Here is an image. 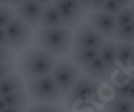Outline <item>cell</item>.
Here are the masks:
<instances>
[{"label":"cell","instance_id":"1","mask_svg":"<svg viewBox=\"0 0 134 112\" xmlns=\"http://www.w3.org/2000/svg\"><path fill=\"white\" fill-rule=\"evenodd\" d=\"M57 58L36 45L22 51L17 60V68L25 81L51 75L57 64Z\"/></svg>","mask_w":134,"mask_h":112},{"label":"cell","instance_id":"2","mask_svg":"<svg viewBox=\"0 0 134 112\" xmlns=\"http://www.w3.org/2000/svg\"><path fill=\"white\" fill-rule=\"evenodd\" d=\"M74 30L69 27L37 28L34 33V45L40 47L57 58L68 56L72 47Z\"/></svg>","mask_w":134,"mask_h":112},{"label":"cell","instance_id":"3","mask_svg":"<svg viewBox=\"0 0 134 112\" xmlns=\"http://www.w3.org/2000/svg\"><path fill=\"white\" fill-rule=\"evenodd\" d=\"M25 89L33 103L62 104L64 101V95L57 87L51 75L28 80Z\"/></svg>","mask_w":134,"mask_h":112},{"label":"cell","instance_id":"4","mask_svg":"<svg viewBox=\"0 0 134 112\" xmlns=\"http://www.w3.org/2000/svg\"><path fill=\"white\" fill-rule=\"evenodd\" d=\"M51 76L59 88L62 94L65 97L72 88L76 81L81 76V69L74 63L70 57H60L53 69Z\"/></svg>","mask_w":134,"mask_h":112},{"label":"cell","instance_id":"5","mask_svg":"<svg viewBox=\"0 0 134 112\" xmlns=\"http://www.w3.org/2000/svg\"><path fill=\"white\" fill-rule=\"evenodd\" d=\"M9 40V47L13 52H22L34 40V31L33 28L16 15L10 23L5 27Z\"/></svg>","mask_w":134,"mask_h":112},{"label":"cell","instance_id":"6","mask_svg":"<svg viewBox=\"0 0 134 112\" xmlns=\"http://www.w3.org/2000/svg\"><path fill=\"white\" fill-rule=\"evenodd\" d=\"M99 88V82L94 81L86 75H81L69 93L64 97V104L68 109H72L76 104L87 103L96 94Z\"/></svg>","mask_w":134,"mask_h":112},{"label":"cell","instance_id":"7","mask_svg":"<svg viewBox=\"0 0 134 112\" xmlns=\"http://www.w3.org/2000/svg\"><path fill=\"white\" fill-rule=\"evenodd\" d=\"M106 37L92 28L88 23L77 25L72 35V46L83 48H100L105 44Z\"/></svg>","mask_w":134,"mask_h":112},{"label":"cell","instance_id":"8","mask_svg":"<svg viewBox=\"0 0 134 112\" xmlns=\"http://www.w3.org/2000/svg\"><path fill=\"white\" fill-rule=\"evenodd\" d=\"M87 23L94 28L98 33L105 36L106 39H111L115 35V31L117 29V21L116 16L109 15L103 12L100 10L97 11H91L87 16Z\"/></svg>","mask_w":134,"mask_h":112},{"label":"cell","instance_id":"9","mask_svg":"<svg viewBox=\"0 0 134 112\" xmlns=\"http://www.w3.org/2000/svg\"><path fill=\"white\" fill-rule=\"evenodd\" d=\"M46 5L39 3L37 0H25L18 6H16L15 12L21 19H23L33 29L39 28V22Z\"/></svg>","mask_w":134,"mask_h":112},{"label":"cell","instance_id":"10","mask_svg":"<svg viewBox=\"0 0 134 112\" xmlns=\"http://www.w3.org/2000/svg\"><path fill=\"white\" fill-rule=\"evenodd\" d=\"M111 71L112 70L108 66V64L104 62L100 56L97 57L94 60H92L86 68L82 69L83 75H86L97 82L108 81L111 76Z\"/></svg>","mask_w":134,"mask_h":112},{"label":"cell","instance_id":"11","mask_svg":"<svg viewBox=\"0 0 134 112\" xmlns=\"http://www.w3.org/2000/svg\"><path fill=\"white\" fill-rule=\"evenodd\" d=\"M69 54H70V58L74 60L75 64L82 70L92 60L99 57V48H83V47L72 46Z\"/></svg>","mask_w":134,"mask_h":112},{"label":"cell","instance_id":"12","mask_svg":"<svg viewBox=\"0 0 134 112\" xmlns=\"http://www.w3.org/2000/svg\"><path fill=\"white\" fill-rule=\"evenodd\" d=\"M25 84H27V82H25L24 77L21 75V72H12L11 75L6 76L0 81V97L11 94L13 92H17V90L24 89Z\"/></svg>","mask_w":134,"mask_h":112},{"label":"cell","instance_id":"13","mask_svg":"<svg viewBox=\"0 0 134 112\" xmlns=\"http://www.w3.org/2000/svg\"><path fill=\"white\" fill-rule=\"evenodd\" d=\"M63 25H65L64 21L56 6L53 4L46 5L39 22V28H53V27H63Z\"/></svg>","mask_w":134,"mask_h":112},{"label":"cell","instance_id":"14","mask_svg":"<svg viewBox=\"0 0 134 112\" xmlns=\"http://www.w3.org/2000/svg\"><path fill=\"white\" fill-rule=\"evenodd\" d=\"M52 4L56 6V9L58 10L59 15L62 16L65 27H69V28H76L77 25L81 24L83 18H81L79 15H76L71 9H69V6L64 3V0H53Z\"/></svg>","mask_w":134,"mask_h":112},{"label":"cell","instance_id":"15","mask_svg":"<svg viewBox=\"0 0 134 112\" xmlns=\"http://www.w3.org/2000/svg\"><path fill=\"white\" fill-rule=\"evenodd\" d=\"M99 56L108 64L111 70L117 66V57H119V44L115 40H108L99 48Z\"/></svg>","mask_w":134,"mask_h":112},{"label":"cell","instance_id":"16","mask_svg":"<svg viewBox=\"0 0 134 112\" xmlns=\"http://www.w3.org/2000/svg\"><path fill=\"white\" fill-rule=\"evenodd\" d=\"M117 63L127 70L134 68V42H119Z\"/></svg>","mask_w":134,"mask_h":112},{"label":"cell","instance_id":"17","mask_svg":"<svg viewBox=\"0 0 134 112\" xmlns=\"http://www.w3.org/2000/svg\"><path fill=\"white\" fill-rule=\"evenodd\" d=\"M102 112H134V103L128 99L115 98L106 104Z\"/></svg>","mask_w":134,"mask_h":112},{"label":"cell","instance_id":"18","mask_svg":"<svg viewBox=\"0 0 134 112\" xmlns=\"http://www.w3.org/2000/svg\"><path fill=\"white\" fill-rule=\"evenodd\" d=\"M3 98L6 101L7 106H29V103L31 101L25 88L13 92L11 94H7V95H4Z\"/></svg>","mask_w":134,"mask_h":112},{"label":"cell","instance_id":"19","mask_svg":"<svg viewBox=\"0 0 134 112\" xmlns=\"http://www.w3.org/2000/svg\"><path fill=\"white\" fill-rule=\"evenodd\" d=\"M114 39L119 42H134V31L132 24L117 27Z\"/></svg>","mask_w":134,"mask_h":112},{"label":"cell","instance_id":"20","mask_svg":"<svg viewBox=\"0 0 134 112\" xmlns=\"http://www.w3.org/2000/svg\"><path fill=\"white\" fill-rule=\"evenodd\" d=\"M28 112H63V107L60 104L33 103L29 105Z\"/></svg>","mask_w":134,"mask_h":112},{"label":"cell","instance_id":"21","mask_svg":"<svg viewBox=\"0 0 134 112\" xmlns=\"http://www.w3.org/2000/svg\"><path fill=\"white\" fill-rule=\"evenodd\" d=\"M16 16L15 10L9 5H0V28H5L10 21Z\"/></svg>","mask_w":134,"mask_h":112},{"label":"cell","instance_id":"22","mask_svg":"<svg viewBox=\"0 0 134 112\" xmlns=\"http://www.w3.org/2000/svg\"><path fill=\"white\" fill-rule=\"evenodd\" d=\"M132 86L131 77H126V80H121L119 82V84L116 86L115 89V95L116 98L120 99H128V93H129V88Z\"/></svg>","mask_w":134,"mask_h":112},{"label":"cell","instance_id":"23","mask_svg":"<svg viewBox=\"0 0 134 112\" xmlns=\"http://www.w3.org/2000/svg\"><path fill=\"white\" fill-rule=\"evenodd\" d=\"M116 21H117V25L119 27L132 24L134 21V13L131 7H125L122 10L121 12L116 16Z\"/></svg>","mask_w":134,"mask_h":112},{"label":"cell","instance_id":"24","mask_svg":"<svg viewBox=\"0 0 134 112\" xmlns=\"http://www.w3.org/2000/svg\"><path fill=\"white\" fill-rule=\"evenodd\" d=\"M123 9H125V7L121 6L117 1H115V0H106L105 3H104V5L102 6V9H100V11L106 12V13L112 15V16H117Z\"/></svg>","mask_w":134,"mask_h":112},{"label":"cell","instance_id":"25","mask_svg":"<svg viewBox=\"0 0 134 112\" xmlns=\"http://www.w3.org/2000/svg\"><path fill=\"white\" fill-rule=\"evenodd\" d=\"M17 65L15 62H3L0 63V81L5 78L6 76L11 75L12 72L17 71Z\"/></svg>","mask_w":134,"mask_h":112},{"label":"cell","instance_id":"26","mask_svg":"<svg viewBox=\"0 0 134 112\" xmlns=\"http://www.w3.org/2000/svg\"><path fill=\"white\" fill-rule=\"evenodd\" d=\"M64 3H65L69 6V9H71L76 15H79L81 18H85L86 11H85L83 7L81 6V4L79 3V0H64Z\"/></svg>","mask_w":134,"mask_h":112},{"label":"cell","instance_id":"27","mask_svg":"<svg viewBox=\"0 0 134 112\" xmlns=\"http://www.w3.org/2000/svg\"><path fill=\"white\" fill-rule=\"evenodd\" d=\"M15 62V52L10 47L0 46V63Z\"/></svg>","mask_w":134,"mask_h":112},{"label":"cell","instance_id":"28","mask_svg":"<svg viewBox=\"0 0 134 112\" xmlns=\"http://www.w3.org/2000/svg\"><path fill=\"white\" fill-rule=\"evenodd\" d=\"M29 106H9L3 112H28Z\"/></svg>","mask_w":134,"mask_h":112},{"label":"cell","instance_id":"29","mask_svg":"<svg viewBox=\"0 0 134 112\" xmlns=\"http://www.w3.org/2000/svg\"><path fill=\"white\" fill-rule=\"evenodd\" d=\"M0 46L9 47V40H7V35L5 28H0Z\"/></svg>","mask_w":134,"mask_h":112},{"label":"cell","instance_id":"30","mask_svg":"<svg viewBox=\"0 0 134 112\" xmlns=\"http://www.w3.org/2000/svg\"><path fill=\"white\" fill-rule=\"evenodd\" d=\"M105 1L106 0H92V1H91V11H97V10H100Z\"/></svg>","mask_w":134,"mask_h":112},{"label":"cell","instance_id":"31","mask_svg":"<svg viewBox=\"0 0 134 112\" xmlns=\"http://www.w3.org/2000/svg\"><path fill=\"white\" fill-rule=\"evenodd\" d=\"M3 1L5 5H9L11 7H16L18 6L19 4H22L23 1H25V0H3Z\"/></svg>","mask_w":134,"mask_h":112},{"label":"cell","instance_id":"32","mask_svg":"<svg viewBox=\"0 0 134 112\" xmlns=\"http://www.w3.org/2000/svg\"><path fill=\"white\" fill-rule=\"evenodd\" d=\"M91 1L92 0H79V3L81 4V6L83 7V10L86 12H90L91 11Z\"/></svg>","mask_w":134,"mask_h":112},{"label":"cell","instance_id":"33","mask_svg":"<svg viewBox=\"0 0 134 112\" xmlns=\"http://www.w3.org/2000/svg\"><path fill=\"white\" fill-rule=\"evenodd\" d=\"M115 1H117V3L123 7H129L132 4H133L134 0H115Z\"/></svg>","mask_w":134,"mask_h":112},{"label":"cell","instance_id":"34","mask_svg":"<svg viewBox=\"0 0 134 112\" xmlns=\"http://www.w3.org/2000/svg\"><path fill=\"white\" fill-rule=\"evenodd\" d=\"M9 106H7V104H6V101L4 100V98L3 97H0V112H3L4 110H6Z\"/></svg>","mask_w":134,"mask_h":112},{"label":"cell","instance_id":"35","mask_svg":"<svg viewBox=\"0 0 134 112\" xmlns=\"http://www.w3.org/2000/svg\"><path fill=\"white\" fill-rule=\"evenodd\" d=\"M128 100L134 101V86L132 84L131 88H129V93H128Z\"/></svg>","mask_w":134,"mask_h":112},{"label":"cell","instance_id":"36","mask_svg":"<svg viewBox=\"0 0 134 112\" xmlns=\"http://www.w3.org/2000/svg\"><path fill=\"white\" fill-rule=\"evenodd\" d=\"M39 3L41 4H44V5H48V4H52L53 3V0H37Z\"/></svg>","mask_w":134,"mask_h":112},{"label":"cell","instance_id":"37","mask_svg":"<svg viewBox=\"0 0 134 112\" xmlns=\"http://www.w3.org/2000/svg\"><path fill=\"white\" fill-rule=\"evenodd\" d=\"M131 81H132V84L134 86V72L132 74V77H131Z\"/></svg>","mask_w":134,"mask_h":112},{"label":"cell","instance_id":"38","mask_svg":"<svg viewBox=\"0 0 134 112\" xmlns=\"http://www.w3.org/2000/svg\"><path fill=\"white\" fill-rule=\"evenodd\" d=\"M131 9H132V11H133V13H134V1H133V4L131 5Z\"/></svg>","mask_w":134,"mask_h":112},{"label":"cell","instance_id":"39","mask_svg":"<svg viewBox=\"0 0 134 112\" xmlns=\"http://www.w3.org/2000/svg\"><path fill=\"white\" fill-rule=\"evenodd\" d=\"M132 28H133V31H134V21H133V23H132Z\"/></svg>","mask_w":134,"mask_h":112},{"label":"cell","instance_id":"40","mask_svg":"<svg viewBox=\"0 0 134 112\" xmlns=\"http://www.w3.org/2000/svg\"><path fill=\"white\" fill-rule=\"evenodd\" d=\"M133 103H134V101H133Z\"/></svg>","mask_w":134,"mask_h":112}]
</instances>
